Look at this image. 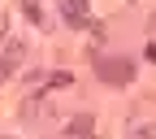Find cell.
Listing matches in <instances>:
<instances>
[{"mask_svg": "<svg viewBox=\"0 0 156 139\" xmlns=\"http://www.w3.org/2000/svg\"><path fill=\"white\" fill-rule=\"evenodd\" d=\"M91 130V117H74V122H69V135H87Z\"/></svg>", "mask_w": 156, "mask_h": 139, "instance_id": "cell-4", "label": "cell"}, {"mask_svg": "<svg viewBox=\"0 0 156 139\" xmlns=\"http://www.w3.org/2000/svg\"><path fill=\"white\" fill-rule=\"evenodd\" d=\"M17 65H22V44H9V48H5V57H0V78L13 74Z\"/></svg>", "mask_w": 156, "mask_h": 139, "instance_id": "cell-2", "label": "cell"}, {"mask_svg": "<svg viewBox=\"0 0 156 139\" xmlns=\"http://www.w3.org/2000/svg\"><path fill=\"white\" fill-rule=\"evenodd\" d=\"M143 139H147V135H143Z\"/></svg>", "mask_w": 156, "mask_h": 139, "instance_id": "cell-5", "label": "cell"}, {"mask_svg": "<svg viewBox=\"0 0 156 139\" xmlns=\"http://www.w3.org/2000/svg\"><path fill=\"white\" fill-rule=\"evenodd\" d=\"M83 17H87V0H65V22L83 26Z\"/></svg>", "mask_w": 156, "mask_h": 139, "instance_id": "cell-3", "label": "cell"}, {"mask_svg": "<svg viewBox=\"0 0 156 139\" xmlns=\"http://www.w3.org/2000/svg\"><path fill=\"white\" fill-rule=\"evenodd\" d=\"M100 78L108 87H126L134 78V61H126V57H108V61H100Z\"/></svg>", "mask_w": 156, "mask_h": 139, "instance_id": "cell-1", "label": "cell"}]
</instances>
